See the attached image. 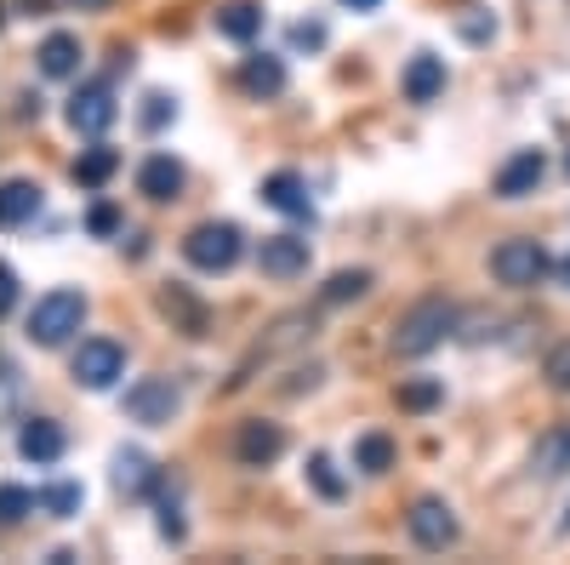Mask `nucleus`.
<instances>
[{"label": "nucleus", "instance_id": "1", "mask_svg": "<svg viewBox=\"0 0 570 565\" xmlns=\"http://www.w3.org/2000/svg\"><path fill=\"white\" fill-rule=\"evenodd\" d=\"M451 332H456V303H451V298H416V303L394 320V354L422 360V354H434Z\"/></svg>", "mask_w": 570, "mask_h": 565}, {"label": "nucleus", "instance_id": "2", "mask_svg": "<svg viewBox=\"0 0 570 565\" xmlns=\"http://www.w3.org/2000/svg\"><path fill=\"white\" fill-rule=\"evenodd\" d=\"M80 320H86V292H75V286L46 292V298L29 309V343H40V349H63V343L80 332Z\"/></svg>", "mask_w": 570, "mask_h": 565}, {"label": "nucleus", "instance_id": "3", "mask_svg": "<svg viewBox=\"0 0 570 565\" xmlns=\"http://www.w3.org/2000/svg\"><path fill=\"white\" fill-rule=\"evenodd\" d=\"M240 252H246L240 223H195L183 234V257L200 274H228L234 263H240Z\"/></svg>", "mask_w": 570, "mask_h": 565}, {"label": "nucleus", "instance_id": "4", "mask_svg": "<svg viewBox=\"0 0 570 565\" xmlns=\"http://www.w3.org/2000/svg\"><path fill=\"white\" fill-rule=\"evenodd\" d=\"M548 269H553V257H548L542 241H502V246L491 252V274L502 280L508 292H531V286H542Z\"/></svg>", "mask_w": 570, "mask_h": 565}, {"label": "nucleus", "instance_id": "5", "mask_svg": "<svg viewBox=\"0 0 570 565\" xmlns=\"http://www.w3.org/2000/svg\"><path fill=\"white\" fill-rule=\"evenodd\" d=\"M120 371H126V349L115 343V338H86L80 349H75V360H69V377L80 389H115L120 383Z\"/></svg>", "mask_w": 570, "mask_h": 565}, {"label": "nucleus", "instance_id": "6", "mask_svg": "<svg viewBox=\"0 0 570 565\" xmlns=\"http://www.w3.org/2000/svg\"><path fill=\"white\" fill-rule=\"evenodd\" d=\"M177 406H183V383H177V377H142V383L126 389V417L142 422V429H160V422H171Z\"/></svg>", "mask_w": 570, "mask_h": 565}, {"label": "nucleus", "instance_id": "7", "mask_svg": "<svg viewBox=\"0 0 570 565\" xmlns=\"http://www.w3.org/2000/svg\"><path fill=\"white\" fill-rule=\"evenodd\" d=\"M405 526H411V543H416V548H428V554H445V548L462 537L451 503H440V497H416V503H411V514H405Z\"/></svg>", "mask_w": 570, "mask_h": 565}, {"label": "nucleus", "instance_id": "8", "mask_svg": "<svg viewBox=\"0 0 570 565\" xmlns=\"http://www.w3.org/2000/svg\"><path fill=\"white\" fill-rule=\"evenodd\" d=\"M69 126L80 131V137H104L109 126H115V115H120V104H115V86L109 80H86V86H75V98H69Z\"/></svg>", "mask_w": 570, "mask_h": 565}, {"label": "nucleus", "instance_id": "9", "mask_svg": "<svg viewBox=\"0 0 570 565\" xmlns=\"http://www.w3.org/2000/svg\"><path fill=\"white\" fill-rule=\"evenodd\" d=\"M308 257H314V246L303 241V234H268V241L257 246V269H263L268 280H297V274H308Z\"/></svg>", "mask_w": 570, "mask_h": 565}, {"label": "nucleus", "instance_id": "10", "mask_svg": "<svg viewBox=\"0 0 570 565\" xmlns=\"http://www.w3.org/2000/svg\"><path fill=\"white\" fill-rule=\"evenodd\" d=\"M279 451H285V429L268 422V417H246L240 435H234V457H240L246 468H268Z\"/></svg>", "mask_w": 570, "mask_h": 565}, {"label": "nucleus", "instance_id": "11", "mask_svg": "<svg viewBox=\"0 0 570 565\" xmlns=\"http://www.w3.org/2000/svg\"><path fill=\"white\" fill-rule=\"evenodd\" d=\"M542 177H548V155H542V149H519V155L497 172V195H502V201H525V195H537Z\"/></svg>", "mask_w": 570, "mask_h": 565}, {"label": "nucleus", "instance_id": "12", "mask_svg": "<svg viewBox=\"0 0 570 565\" xmlns=\"http://www.w3.org/2000/svg\"><path fill=\"white\" fill-rule=\"evenodd\" d=\"M263 206H274V212H285V217H303V223H314L308 183H303L297 172H268V177H263Z\"/></svg>", "mask_w": 570, "mask_h": 565}, {"label": "nucleus", "instance_id": "13", "mask_svg": "<svg viewBox=\"0 0 570 565\" xmlns=\"http://www.w3.org/2000/svg\"><path fill=\"white\" fill-rule=\"evenodd\" d=\"M63 446H69V440H63V429H58L52 417H29L23 429H18V451H23L35 468H52V462L63 457Z\"/></svg>", "mask_w": 570, "mask_h": 565}, {"label": "nucleus", "instance_id": "14", "mask_svg": "<svg viewBox=\"0 0 570 565\" xmlns=\"http://www.w3.org/2000/svg\"><path fill=\"white\" fill-rule=\"evenodd\" d=\"M400 86H405L411 104H434L440 91H445V58H440V52H416V58L405 64Z\"/></svg>", "mask_w": 570, "mask_h": 565}, {"label": "nucleus", "instance_id": "15", "mask_svg": "<svg viewBox=\"0 0 570 565\" xmlns=\"http://www.w3.org/2000/svg\"><path fill=\"white\" fill-rule=\"evenodd\" d=\"M35 58H40V75L46 80H75L80 75V35H69V29L46 35Z\"/></svg>", "mask_w": 570, "mask_h": 565}, {"label": "nucleus", "instance_id": "16", "mask_svg": "<svg viewBox=\"0 0 570 565\" xmlns=\"http://www.w3.org/2000/svg\"><path fill=\"white\" fill-rule=\"evenodd\" d=\"M240 86L252 91V98H279V91H285V58H274V52H246V58H240Z\"/></svg>", "mask_w": 570, "mask_h": 565}, {"label": "nucleus", "instance_id": "17", "mask_svg": "<svg viewBox=\"0 0 570 565\" xmlns=\"http://www.w3.org/2000/svg\"><path fill=\"white\" fill-rule=\"evenodd\" d=\"M115 491H120V497H149V491H160V468L142 457V451H120V457H115Z\"/></svg>", "mask_w": 570, "mask_h": 565}, {"label": "nucleus", "instance_id": "18", "mask_svg": "<svg viewBox=\"0 0 570 565\" xmlns=\"http://www.w3.org/2000/svg\"><path fill=\"white\" fill-rule=\"evenodd\" d=\"M40 212V183L35 177H7L0 183V228H18Z\"/></svg>", "mask_w": 570, "mask_h": 565}, {"label": "nucleus", "instance_id": "19", "mask_svg": "<svg viewBox=\"0 0 570 565\" xmlns=\"http://www.w3.org/2000/svg\"><path fill=\"white\" fill-rule=\"evenodd\" d=\"M137 188H142L149 201H177V195H183V160L149 155V160H142V172H137Z\"/></svg>", "mask_w": 570, "mask_h": 565}, {"label": "nucleus", "instance_id": "20", "mask_svg": "<svg viewBox=\"0 0 570 565\" xmlns=\"http://www.w3.org/2000/svg\"><path fill=\"white\" fill-rule=\"evenodd\" d=\"M115 172H120V149H109V144H91V149H80V160H75V183H80V188H104Z\"/></svg>", "mask_w": 570, "mask_h": 565}, {"label": "nucleus", "instance_id": "21", "mask_svg": "<svg viewBox=\"0 0 570 565\" xmlns=\"http://www.w3.org/2000/svg\"><path fill=\"white\" fill-rule=\"evenodd\" d=\"M160 314L177 320L188 338H200V332H206V303H195L183 286H166V292H160Z\"/></svg>", "mask_w": 570, "mask_h": 565}, {"label": "nucleus", "instance_id": "22", "mask_svg": "<svg viewBox=\"0 0 570 565\" xmlns=\"http://www.w3.org/2000/svg\"><path fill=\"white\" fill-rule=\"evenodd\" d=\"M217 35L223 40H257L263 35V12L252 7V0H234V7L217 12Z\"/></svg>", "mask_w": 570, "mask_h": 565}, {"label": "nucleus", "instance_id": "23", "mask_svg": "<svg viewBox=\"0 0 570 565\" xmlns=\"http://www.w3.org/2000/svg\"><path fill=\"white\" fill-rule=\"evenodd\" d=\"M365 292H371V269H337V274L320 286V303L337 309V303H354V298H365Z\"/></svg>", "mask_w": 570, "mask_h": 565}, {"label": "nucleus", "instance_id": "24", "mask_svg": "<svg viewBox=\"0 0 570 565\" xmlns=\"http://www.w3.org/2000/svg\"><path fill=\"white\" fill-rule=\"evenodd\" d=\"M354 468L360 475H389L394 468V440L389 435H360L354 440Z\"/></svg>", "mask_w": 570, "mask_h": 565}, {"label": "nucleus", "instance_id": "25", "mask_svg": "<svg viewBox=\"0 0 570 565\" xmlns=\"http://www.w3.org/2000/svg\"><path fill=\"white\" fill-rule=\"evenodd\" d=\"M531 468H537V475H570V422H564V429H553L542 446H537V457H531Z\"/></svg>", "mask_w": 570, "mask_h": 565}, {"label": "nucleus", "instance_id": "26", "mask_svg": "<svg viewBox=\"0 0 570 565\" xmlns=\"http://www.w3.org/2000/svg\"><path fill=\"white\" fill-rule=\"evenodd\" d=\"M440 400H445L440 377H411V383H400V411H434Z\"/></svg>", "mask_w": 570, "mask_h": 565}, {"label": "nucleus", "instance_id": "27", "mask_svg": "<svg viewBox=\"0 0 570 565\" xmlns=\"http://www.w3.org/2000/svg\"><path fill=\"white\" fill-rule=\"evenodd\" d=\"M80 503H86V491H80L75 480H58V486H46V491H40V508L52 514V520H75Z\"/></svg>", "mask_w": 570, "mask_h": 565}, {"label": "nucleus", "instance_id": "28", "mask_svg": "<svg viewBox=\"0 0 570 565\" xmlns=\"http://www.w3.org/2000/svg\"><path fill=\"white\" fill-rule=\"evenodd\" d=\"M40 508V491H23V486H0V526H18Z\"/></svg>", "mask_w": 570, "mask_h": 565}, {"label": "nucleus", "instance_id": "29", "mask_svg": "<svg viewBox=\"0 0 570 565\" xmlns=\"http://www.w3.org/2000/svg\"><path fill=\"white\" fill-rule=\"evenodd\" d=\"M308 486H314L320 497H331V503L348 491V480L337 475V462H331V457H308Z\"/></svg>", "mask_w": 570, "mask_h": 565}, {"label": "nucleus", "instance_id": "30", "mask_svg": "<svg viewBox=\"0 0 570 565\" xmlns=\"http://www.w3.org/2000/svg\"><path fill=\"white\" fill-rule=\"evenodd\" d=\"M542 377H548V389L570 394V338L548 349V360H542Z\"/></svg>", "mask_w": 570, "mask_h": 565}, {"label": "nucleus", "instance_id": "31", "mask_svg": "<svg viewBox=\"0 0 570 565\" xmlns=\"http://www.w3.org/2000/svg\"><path fill=\"white\" fill-rule=\"evenodd\" d=\"M166 120H177V104L166 98V91H149V98H142V126H149V131H160Z\"/></svg>", "mask_w": 570, "mask_h": 565}, {"label": "nucleus", "instance_id": "32", "mask_svg": "<svg viewBox=\"0 0 570 565\" xmlns=\"http://www.w3.org/2000/svg\"><path fill=\"white\" fill-rule=\"evenodd\" d=\"M86 228H91V234H115V228H120V212H115L109 201H98V206L86 212Z\"/></svg>", "mask_w": 570, "mask_h": 565}, {"label": "nucleus", "instance_id": "33", "mask_svg": "<svg viewBox=\"0 0 570 565\" xmlns=\"http://www.w3.org/2000/svg\"><path fill=\"white\" fill-rule=\"evenodd\" d=\"M12 309H18V269L0 263V314H12Z\"/></svg>", "mask_w": 570, "mask_h": 565}, {"label": "nucleus", "instance_id": "34", "mask_svg": "<svg viewBox=\"0 0 570 565\" xmlns=\"http://www.w3.org/2000/svg\"><path fill=\"white\" fill-rule=\"evenodd\" d=\"M292 46H325V23H292Z\"/></svg>", "mask_w": 570, "mask_h": 565}, {"label": "nucleus", "instance_id": "35", "mask_svg": "<svg viewBox=\"0 0 570 565\" xmlns=\"http://www.w3.org/2000/svg\"><path fill=\"white\" fill-rule=\"evenodd\" d=\"M491 29H497V23H485V18H473V23H462V35H468V40H485Z\"/></svg>", "mask_w": 570, "mask_h": 565}, {"label": "nucleus", "instance_id": "36", "mask_svg": "<svg viewBox=\"0 0 570 565\" xmlns=\"http://www.w3.org/2000/svg\"><path fill=\"white\" fill-rule=\"evenodd\" d=\"M553 274H559V286L570 292V257H559V263H553Z\"/></svg>", "mask_w": 570, "mask_h": 565}, {"label": "nucleus", "instance_id": "37", "mask_svg": "<svg viewBox=\"0 0 570 565\" xmlns=\"http://www.w3.org/2000/svg\"><path fill=\"white\" fill-rule=\"evenodd\" d=\"M343 7H354V12H376L383 0H343Z\"/></svg>", "mask_w": 570, "mask_h": 565}, {"label": "nucleus", "instance_id": "38", "mask_svg": "<svg viewBox=\"0 0 570 565\" xmlns=\"http://www.w3.org/2000/svg\"><path fill=\"white\" fill-rule=\"evenodd\" d=\"M69 7H86V12H98V7H109V0H69Z\"/></svg>", "mask_w": 570, "mask_h": 565}, {"label": "nucleus", "instance_id": "39", "mask_svg": "<svg viewBox=\"0 0 570 565\" xmlns=\"http://www.w3.org/2000/svg\"><path fill=\"white\" fill-rule=\"evenodd\" d=\"M559 532H570V514H564V526H559Z\"/></svg>", "mask_w": 570, "mask_h": 565}, {"label": "nucleus", "instance_id": "40", "mask_svg": "<svg viewBox=\"0 0 570 565\" xmlns=\"http://www.w3.org/2000/svg\"><path fill=\"white\" fill-rule=\"evenodd\" d=\"M564 172H570V155H564Z\"/></svg>", "mask_w": 570, "mask_h": 565}]
</instances>
